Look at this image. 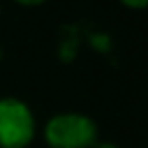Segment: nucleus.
Segmentation results:
<instances>
[{"instance_id":"2","label":"nucleus","mask_w":148,"mask_h":148,"mask_svg":"<svg viewBox=\"0 0 148 148\" xmlns=\"http://www.w3.org/2000/svg\"><path fill=\"white\" fill-rule=\"evenodd\" d=\"M35 116L16 97H0V148H25L35 136Z\"/></svg>"},{"instance_id":"4","label":"nucleus","mask_w":148,"mask_h":148,"mask_svg":"<svg viewBox=\"0 0 148 148\" xmlns=\"http://www.w3.org/2000/svg\"><path fill=\"white\" fill-rule=\"evenodd\" d=\"M92 148H118L116 143H109V141H104V143H95Z\"/></svg>"},{"instance_id":"5","label":"nucleus","mask_w":148,"mask_h":148,"mask_svg":"<svg viewBox=\"0 0 148 148\" xmlns=\"http://www.w3.org/2000/svg\"><path fill=\"white\" fill-rule=\"evenodd\" d=\"M18 2H23V5H37V2H44V0H18Z\"/></svg>"},{"instance_id":"1","label":"nucleus","mask_w":148,"mask_h":148,"mask_svg":"<svg viewBox=\"0 0 148 148\" xmlns=\"http://www.w3.org/2000/svg\"><path fill=\"white\" fill-rule=\"evenodd\" d=\"M44 139L51 148H92L97 143V125L83 113L65 111L49 118Z\"/></svg>"},{"instance_id":"3","label":"nucleus","mask_w":148,"mask_h":148,"mask_svg":"<svg viewBox=\"0 0 148 148\" xmlns=\"http://www.w3.org/2000/svg\"><path fill=\"white\" fill-rule=\"evenodd\" d=\"M123 2H125L127 7H136V9H139V7H146L148 0H123Z\"/></svg>"}]
</instances>
